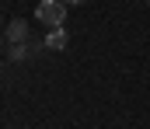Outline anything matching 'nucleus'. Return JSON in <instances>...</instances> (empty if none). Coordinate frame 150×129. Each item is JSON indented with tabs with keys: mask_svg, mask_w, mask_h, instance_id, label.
<instances>
[{
	"mask_svg": "<svg viewBox=\"0 0 150 129\" xmlns=\"http://www.w3.org/2000/svg\"><path fill=\"white\" fill-rule=\"evenodd\" d=\"M35 14H38V21H42L45 28H63V21H67V4H63V0H38Z\"/></svg>",
	"mask_w": 150,
	"mask_h": 129,
	"instance_id": "obj_1",
	"label": "nucleus"
},
{
	"mask_svg": "<svg viewBox=\"0 0 150 129\" xmlns=\"http://www.w3.org/2000/svg\"><path fill=\"white\" fill-rule=\"evenodd\" d=\"M45 45H49V49H67V35H63L59 28H52V35L45 39Z\"/></svg>",
	"mask_w": 150,
	"mask_h": 129,
	"instance_id": "obj_4",
	"label": "nucleus"
},
{
	"mask_svg": "<svg viewBox=\"0 0 150 129\" xmlns=\"http://www.w3.org/2000/svg\"><path fill=\"white\" fill-rule=\"evenodd\" d=\"M67 7H77V4H87V0H63Z\"/></svg>",
	"mask_w": 150,
	"mask_h": 129,
	"instance_id": "obj_5",
	"label": "nucleus"
},
{
	"mask_svg": "<svg viewBox=\"0 0 150 129\" xmlns=\"http://www.w3.org/2000/svg\"><path fill=\"white\" fill-rule=\"evenodd\" d=\"M7 42H28V21L25 18H14L11 21V28H7Z\"/></svg>",
	"mask_w": 150,
	"mask_h": 129,
	"instance_id": "obj_3",
	"label": "nucleus"
},
{
	"mask_svg": "<svg viewBox=\"0 0 150 129\" xmlns=\"http://www.w3.org/2000/svg\"><path fill=\"white\" fill-rule=\"evenodd\" d=\"M38 52H42V45L28 39V42H14V45H11L7 59H11V63H28V59H35Z\"/></svg>",
	"mask_w": 150,
	"mask_h": 129,
	"instance_id": "obj_2",
	"label": "nucleus"
},
{
	"mask_svg": "<svg viewBox=\"0 0 150 129\" xmlns=\"http://www.w3.org/2000/svg\"><path fill=\"white\" fill-rule=\"evenodd\" d=\"M147 4H150V0H147Z\"/></svg>",
	"mask_w": 150,
	"mask_h": 129,
	"instance_id": "obj_6",
	"label": "nucleus"
}]
</instances>
